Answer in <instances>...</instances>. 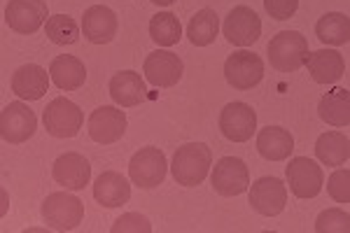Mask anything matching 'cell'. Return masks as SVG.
<instances>
[{
	"instance_id": "1",
	"label": "cell",
	"mask_w": 350,
	"mask_h": 233,
	"mask_svg": "<svg viewBox=\"0 0 350 233\" xmlns=\"http://www.w3.org/2000/svg\"><path fill=\"white\" fill-rule=\"evenodd\" d=\"M213 166V152L203 143H187L175 150L171 161V173L178 184L199 187L208 178V170Z\"/></svg>"
},
{
	"instance_id": "2",
	"label": "cell",
	"mask_w": 350,
	"mask_h": 233,
	"mask_svg": "<svg viewBox=\"0 0 350 233\" xmlns=\"http://www.w3.org/2000/svg\"><path fill=\"white\" fill-rule=\"evenodd\" d=\"M308 56V42L299 31H283L269 42V61L275 70L295 72Z\"/></svg>"
},
{
	"instance_id": "3",
	"label": "cell",
	"mask_w": 350,
	"mask_h": 233,
	"mask_svg": "<svg viewBox=\"0 0 350 233\" xmlns=\"http://www.w3.org/2000/svg\"><path fill=\"white\" fill-rule=\"evenodd\" d=\"M84 217V206L77 196L64 194V191H56L49 194L42 203V219L49 229L54 231H70L77 224H82Z\"/></svg>"
},
{
	"instance_id": "4",
	"label": "cell",
	"mask_w": 350,
	"mask_h": 233,
	"mask_svg": "<svg viewBox=\"0 0 350 233\" xmlns=\"http://www.w3.org/2000/svg\"><path fill=\"white\" fill-rule=\"evenodd\" d=\"M129 178L140 189H154L166 178V156L157 147H143L131 156Z\"/></svg>"
},
{
	"instance_id": "5",
	"label": "cell",
	"mask_w": 350,
	"mask_h": 233,
	"mask_svg": "<svg viewBox=\"0 0 350 233\" xmlns=\"http://www.w3.org/2000/svg\"><path fill=\"white\" fill-rule=\"evenodd\" d=\"M36 126H38L36 112L26 103H21V100L5 105L3 115H0V135H3L5 143H12V145L26 143V140L33 138Z\"/></svg>"
},
{
	"instance_id": "6",
	"label": "cell",
	"mask_w": 350,
	"mask_h": 233,
	"mask_svg": "<svg viewBox=\"0 0 350 233\" xmlns=\"http://www.w3.org/2000/svg\"><path fill=\"white\" fill-rule=\"evenodd\" d=\"M287 184L297 198H315L325 187L323 168L306 156H297L287 163Z\"/></svg>"
},
{
	"instance_id": "7",
	"label": "cell",
	"mask_w": 350,
	"mask_h": 233,
	"mask_svg": "<svg viewBox=\"0 0 350 233\" xmlns=\"http://www.w3.org/2000/svg\"><path fill=\"white\" fill-rule=\"evenodd\" d=\"M44 131L54 138H75L82 128V110L68 98H54L44 107Z\"/></svg>"
},
{
	"instance_id": "8",
	"label": "cell",
	"mask_w": 350,
	"mask_h": 233,
	"mask_svg": "<svg viewBox=\"0 0 350 233\" xmlns=\"http://www.w3.org/2000/svg\"><path fill=\"white\" fill-rule=\"evenodd\" d=\"M224 77L234 89L247 91L257 87L264 77V61L255 52H234L224 64Z\"/></svg>"
},
{
	"instance_id": "9",
	"label": "cell",
	"mask_w": 350,
	"mask_h": 233,
	"mask_svg": "<svg viewBox=\"0 0 350 233\" xmlns=\"http://www.w3.org/2000/svg\"><path fill=\"white\" fill-rule=\"evenodd\" d=\"M211 182L219 196H239L250 187V170L239 156H224L213 168Z\"/></svg>"
},
{
	"instance_id": "10",
	"label": "cell",
	"mask_w": 350,
	"mask_h": 233,
	"mask_svg": "<svg viewBox=\"0 0 350 233\" xmlns=\"http://www.w3.org/2000/svg\"><path fill=\"white\" fill-rule=\"evenodd\" d=\"M47 3L44 0H10L5 8V21L16 33L31 36L47 24Z\"/></svg>"
},
{
	"instance_id": "11",
	"label": "cell",
	"mask_w": 350,
	"mask_h": 233,
	"mask_svg": "<svg viewBox=\"0 0 350 233\" xmlns=\"http://www.w3.org/2000/svg\"><path fill=\"white\" fill-rule=\"evenodd\" d=\"M219 131L231 143H245L257 131V115L247 103H229L219 115Z\"/></svg>"
},
{
	"instance_id": "12",
	"label": "cell",
	"mask_w": 350,
	"mask_h": 233,
	"mask_svg": "<svg viewBox=\"0 0 350 233\" xmlns=\"http://www.w3.org/2000/svg\"><path fill=\"white\" fill-rule=\"evenodd\" d=\"M250 206L264 217H275L287 206V187L278 178H259L250 187Z\"/></svg>"
},
{
	"instance_id": "13",
	"label": "cell",
	"mask_w": 350,
	"mask_h": 233,
	"mask_svg": "<svg viewBox=\"0 0 350 233\" xmlns=\"http://www.w3.org/2000/svg\"><path fill=\"white\" fill-rule=\"evenodd\" d=\"M224 38L229 40L236 47H250L252 42L259 40V33H262V21L255 10L245 8V5H239L229 12V16L224 19Z\"/></svg>"
},
{
	"instance_id": "14",
	"label": "cell",
	"mask_w": 350,
	"mask_h": 233,
	"mask_svg": "<svg viewBox=\"0 0 350 233\" xmlns=\"http://www.w3.org/2000/svg\"><path fill=\"white\" fill-rule=\"evenodd\" d=\"M124 131H126V115L112 105L96 107L89 117V135L94 143L112 145L122 138Z\"/></svg>"
},
{
	"instance_id": "15",
	"label": "cell",
	"mask_w": 350,
	"mask_h": 233,
	"mask_svg": "<svg viewBox=\"0 0 350 233\" xmlns=\"http://www.w3.org/2000/svg\"><path fill=\"white\" fill-rule=\"evenodd\" d=\"M143 72L150 84L159 89H168L178 84L180 77H183V61H180V56L166 52V49H157L145 59Z\"/></svg>"
},
{
	"instance_id": "16",
	"label": "cell",
	"mask_w": 350,
	"mask_h": 233,
	"mask_svg": "<svg viewBox=\"0 0 350 233\" xmlns=\"http://www.w3.org/2000/svg\"><path fill=\"white\" fill-rule=\"evenodd\" d=\"M52 175L61 187H66L70 191H80L92 180V166L77 152H66L54 161Z\"/></svg>"
},
{
	"instance_id": "17",
	"label": "cell",
	"mask_w": 350,
	"mask_h": 233,
	"mask_svg": "<svg viewBox=\"0 0 350 233\" xmlns=\"http://www.w3.org/2000/svg\"><path fill=\"white\" fill-rule=\"evenodd\" d=\"M82 36L94 44H108L117 36V14L105 5H94L82 16Z\"/></svg>"
},
{
	"instance_id": "18",
	"label": "cell",
	"mask_w": 350,
	"mask_h": 233,
	"mask_svg": "<svg viewBox=\"0 0 350 233\" xmlns=\"http://www.w3.org/2000/svg\"><path fill=\"white\" fill-rule=\"evenodd\" d=\"M110 96L117 105L135 107L148 100V87L145 79L133 70H120L110 79Z\"/></svg>"
},
{
	"instance_id": "19",
	"label": "cell",
	"mask_w": 350,
	"mask_h": 233,
	"mask_svg": "<svg viewBox=\"0 0 350 233\" xmlns=\"http://www.w3.org/2000/svg\"><path fill=\"white\" fill-rule=\"evenodd\" d=\"M49 72H44L42 66L26 64L12 75V91L19 98L40 100L49 89Z\"/></svg>"
},
{
	"instance_id": "20",
	"label": "cell",
	"mask_w": 350,
	"mask_h": 233,
	"mask_svg": "<svg viewBox=\"0 0 350 233\" xmlns=\"http://www.w3.org/2000/svg\"><path fill=\"white\" fill-rule=\"evenodd\" d=\"M304 64H306L310 77L318 84H334L346 72L343 56L334 52V49H318V52L308 54Z\"/></svg>"
},
{
	"instance_id": "21",
	"label": "cell",
	"mask_w": 350,
	"mask_h": 233,
	"mask_svg": "<svg viewBox=\"0 0 350 233\" xmlns=\"http://www.w3.org/2000/svg\"><path fill=\"white\" fill-rule=\"evenodd\" d=\"M94 198L98 201V206L103 208H120L131 198V187H129V180L120 173H108L98 175L94 184Z\"/></svg>"
},
{
	"instance_id": "22",
	"label": "cell",
	"mask_w": 350,
	"mask_h": 233,
	"mask_svg": "<svg viewBox=\"0 0 350 233\" xmlns=\"http://www.w3.org/2000/svg\"><path fill=\"white\" fill-rule=\"evenodd\" d=\"M257 150L267 161H285L295 150V138L280 126H267L257 135Z\"/></svg>"
},
{
	"instance_id": "23",
	"label": "cell",
	"mask_w": 350,
	"mask_h": 233,
	"mask_svg": "<svg viewBox=\"0 0 350 233\" xmlns=\"http://www.w3.org/2000/svg\"><path fill=\"white\" fill-rule=\"evenodd\" d=\"M49 75H52V82L59 87L61 91H75L80 89L87 79V68L77 56L64 54V56H56L49 66Z\"/></svg>"
},
{
	"instance_id": "24",
	"label": "cell",
	"mask_w": 350,
	"mask_h": 233,
	"mask_svg": "<svg viewBox=\"0 0 350 233\" xmlns=\"http://www.w3.org/2000/svg\"><path fill=\"white\" fill-rule=\"evenodd\" d=\"M318 115L332 126H348L350 124V94L348 89L336 87L323 96L318 105Z\"/></svg>"
},
{
	"instance_id": "25",
	"label": "cell",
	"mask_w": 350,
	"mask_h": 233,
	"mask_svg": "<svg viewBox=\"0 0 350 233\" xmlns=\"http://www.w3.org/2000/svg\"><path fill=\"white\" fill-rule=\"evenodd\" d=\"M315 154L325 166H343L350 156V140L348 135L329 131V133L320 135L315 143Z\"/></svg>"
},
{
	"instance_id": "26",
	"label": "cell",
	"mask_w": 350,
	"mask_h": 233,
	"mask_svg": "<svg viewBox=\"0 0 350 233\" xmlns=\"http://www.w3.org/2000/svg\"><path fill=\"white\" fill-rule=\"evenodd\" d=\"M217 31H219V19H217L215 10L206 8L191 16V21L187 26V38L196 47H208V44L215 42Z\"/></svg>"
},
{
	"instance_id": "27",
	"label": "cell",
	"mask_w": 350,
	"mask_h": 233,
	"mask_svg": "<svg viewBox=\"0 0 350 233\" xmlns=\"http://www.w3.org/2000/svg\"><path fill=\"white\" fill-rule=\"evenodd\" d=\"M318 40L325 44H346L350 40V19L341 12H329L320 16L318 26H315Z\"/></svg>"
},
{
	"instance_id": "28",
	"label": "cell",
	"mask_w": 350,
	"mask_h": 233,
	"mask_svg": "<svg viewBox=\"0 0 350 233\" xmlns=\"http://www.w3.org/2000/svg\"><path fill=\"white\" fill-rule=\"evenodd\" d=\"M180 36H183V26H180V21L175 19V14L161 12V14L152 16L150 38L154 40L157 44H161V47H173V44H178Z\"/></svg>"
},
{
	"instance_id": "29",
	"label": "cell",
	"mask_w": 350,
	"mask_h": 233,
	"mask_svg": "<svg viewBox=\"0 0 350 233\" xmlns=\"http://www.w3.org/2000/svg\"><path fill=\"white\" fill-rule=\"evenodd\" d=\"M44 33L54 44H72L80 38V26L68 14H54L44 24Z\"/></svg>"
},
{
	"instance_id": "30",
	"label": "cell",
	"mask_w": 350,
	"mask_h": 233,
	"mask_svg": "<svg viewBox=\"0 0 350 233\" xmlns=\"http://www.w3.org/2000/svg\"><path fill=\"white\" fill-rule=\"evenodd\" d=\"M315 231L318 233H348L350 231V217L343 210H325L320 213L315 221Z\"/></svg>"
},
{
	"instance_id": "31",
	"label": "cell",
	"mask_w": 350,
	"mask_h": 233,
	"mask_svg": "<svg viewBox=\"0 0 350 233\" xmlns=\"http://www.w3.org/2000/svg\"><path fill=\"white\" fill-rule=\"evenodd\" d=\"M327 191L329 196L338 203H348L350 201V173L348 170H336L334 175L327 182Z\"/></svg>"
},
{
	"instance_id": "32",
	"label": "cell",
	"mask_w": 350,
	"mask_h": 233,
	"mask_svg": "<svg viewBox=\"0 0 350 233\" xmlns=\"http://www.w3.org/2000/svg\"><path fill=\"white\" fill-rule=\"evenodd\" d=\"M124 231H133V233H150L152 231V224L148 217L143 215H135V213H129V215H122L120 219L112 224V233H124Z\"/></svg>"
},
{
	"instance_id": "33",
	"label": "cell",
	"mask_w": 350,
	"mask_h": 233,
	"mask_svg": "<svg viewBox=\"0 0 350 233\" xmlns=\"http://www.w3.org/2000/svg\"><path fill=\"white\" fill-rule=\"evenodd\" d=\"M264 8L271 19L275 21H285V19H292L299 8V0H264Z\"/></svg>"
},
{
	"instance_id": "34",
	"label": "cell",
	"mask_w": 350,
	"mask_h": 233,
	"mask_svg": "<svg viewBox=\"0 0 350 233\" xmlns=\"http://www.w3.org/2000/svg\"><path fill=\"white\" fill-rule=\"evenodd\" d=\"M154 5H171V3H175V0H152Z\"/></svg>"
}]
</instances>
